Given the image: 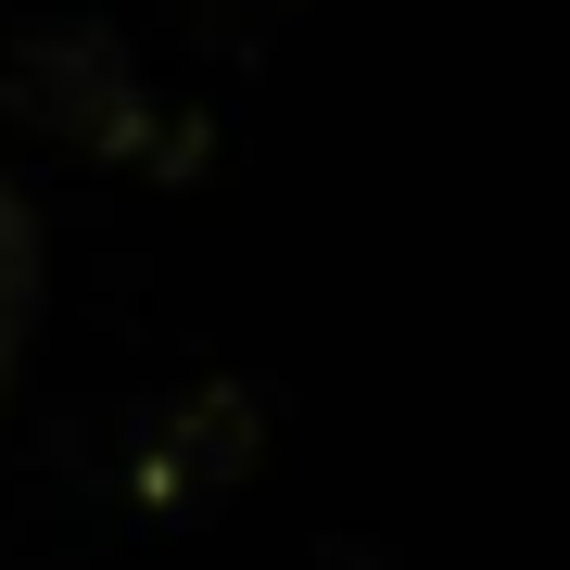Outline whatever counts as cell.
<instances>
[{
    "mask_svg": "<svg viewBox=\"0 0 570 570\" xmlns=\"http://www.w3.org/2000/svg\"><path fill=\"white\" fill-rule=\"evenodd\" d=\"M13 102L51 127V140H89V153H127V165H190L204 140H165V115L140 102V77L115 63V39H26V63H13Z\"/></svg>",
    "mask_w": 570,
    "mask_h": 570,
    "instance_id": "6da1fadb",
    "label": "cell"
},
{
    "mask_svg": "<svg viewBox=\"0 0 570 570\" xmlns=\"http://www.w3.org/2000/svg\"><path fill=\"white\" fill-rule=\"evenodd\" d=\"M26 317H39V228H26L13 178H0V381H13V355H26Z\"/></svg>",
    "mask_w": 570,
    "mask_h": 570,
    "instance_id": "7a4b0ae2",
    "label": "cell"
}]
</instances>
